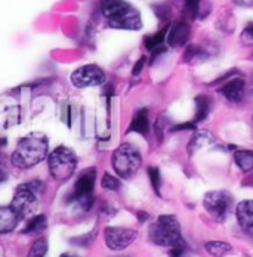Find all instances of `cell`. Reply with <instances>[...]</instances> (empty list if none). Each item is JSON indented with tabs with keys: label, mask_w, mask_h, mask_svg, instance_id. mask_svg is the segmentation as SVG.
<instances>
[{
	"label": "cell",
	"mask_w": 253,
	"mask_h": 257,
	"mask_svg": "<svg viewBox=\"0 0 253 257\" xmlns=\"http://www.w3.org/2000/svg\"><path fill=\"white\" fill-rule=\"evenodd\" d=\"M101 12L111 28L139 30L142 27L139 12L126 0H101Z\"/></svg>",
	"instance_id": "obj_1"
},
{
	"label": "cell",
	"mask_w": 253,
	"mask_h": 257,
	"mask_svg": "<svg viewBox=\"0 0 253 257\" xmlns=\"http://www.w3.org/2000/svg\"><path fill=\"white\" fill-rule=\"evenodd\" d=\"M48 147L49 144L45 136H26L11 155V163L18 169H31L48 157Z\"/></svg>",
	"instance_id": "obj_2"
},
{
	"label": "cell",
	"mask_w": 253,
	"mask_h": 257,
	"mask_svg": "<svg viewBox=\"0 0 253 257\" xmlns=\"http://www.w3.org/2000/svg\"><path fill=\"white\" fill-rule=\"evenodd\" d=\"M148 235L152 242L160 247L174 248L185 244L181 233V225L177 217L172 214H163L157 217V220L150 226Z\"/></svg>",
	"instance_id": "obj_3"
},
{
	"label": "cell",
	"mask_w": 253,
	"mask_h": 257,
	"mask_svg": "<svg viewBox=\"0 0 253 257\" xmlns=\"http://www.w3.org/2000/svg\"><path fill=\"white\" fill-rule=\"evenodd\" d=\"M42 191H43V183L39 180L20 185L15 191L11 207L18 213L21 219L36 216V211L39 208L37 192H42Z\"/></svg>",
	"instance_id": "obj_4"
},
{
	"label": "cell",
	"mask_w": 253,
	"mask_h": 257,
	"mask_svg": "<svg viewBox=\"0 0 253 257\" xmlns=\"http://www.w3.org/2000/svg\"><path fill=\"white\" fill-rule=\"evenodd\" d=\"M111 164L119 178L130 179L139 170L142 164V157L135 145L125 142L113 153Z\"/></svg>",
	"instance_id": "obj_5"
},
{
	"label": "cell",
	"mask_w": 253,
	"mask_h": 257,
	"mask_svg": "<svg viewBox=\"0 0 253 257\" xmlns=\"http://www.w3.org/2000/svg\"><path fill=\"white\" fill-rule=\"evenodd\" d=\"M97 178V169L88 167L77 178L73 192L70 194L68 203L76 204L81 211H88L94 206V186Z\"/></svg>",
	"instance_id": "obj_6"
},
{
	"label": "cell",
	"mask_w": 253,
	"mask_h": 257,
	"mask_svg": "<svg viewBox=\"0 0 253 257\" xmlns=\"http://www.w3.org/2000/svg\"><path fill=\"white\" fill-rule=\"evenodd\" d=\"M49 172L56 180H67L73 176L77 167V157L73 150L61 145L48 157Z\"/></svg>",
	"instance_id": "obj_7"
},
{
	"label": "cell",
	"mask_w": 253,
	"mask_h": 257,
	"mask_svg": "<svg viewBox=\"0 0 253 257\" xmlns=\"http://www.w3.org/2000/svg\"><path fill=\"white\" fill-rule=\"evenodd\" d=\"M232 204V197L228 191H210L204 195L203 206L210 217L216 222H224Z\"/></svg>",
	"instance_id": "obj_8"
},
{
	"label": "cell",
	"mask_w": 253,
	"mask_h": 257,
	"mask_svg": "<svg viewBox=\"0 0 253 257\" xmlns=\"http://www.w3.org/2000/svg\"><path fill=\"white\" fill-rule=\"evenodd\" d=\"M70 80L76 87L85 89V87L101 86L105 83L107 78H105V73L102 71L101 67H98L95 64H88V65L77 68L76 71L70 76Z\"/></svg>",
	"instance_id": "obj_9"
},
{
	"label": "cell",
	"mask_w": 253,
	"mask_h": 257,
	"mask_svg": "<svg viewBox=\"0 0 253 257\" xmlns=\"http://www.w3.org/2000/svg\"><path fill=\"white\" fill-rule=\"evenodd\" d=\"M105 236V244L110 250L113 251H120L127 248L138 236V232L130 228H116V226H108L104 231Z\"/></svg>",
	"instance_id": "obj_10"
},
{
	"label": "cell",
	"mask_w": 253,
	"mask_h": 257,
	"mask_svg": "<svg viewBox=\"0 0 253 257\" xmlns=\"http://www.w3.org/2000/svg\"><path fill=\"white\" fill-rule=\"evenodd\" d=\"M190 34H191V27L188 24V21H185V20L178 21L169 28V33H167V37H166L167 46L169 48L184 46L188 42Z\"/></svg>",
	"instance_id": "obj_11"
},
{
	"label": "cell",
	"mask_w": 253,
	"mask_h": 257,
	"mask_svg": "<svg viewBox=\"0 0 253 257\" xmlns=\"http://www.w3.org/2000/svg\"><path fill=\"white\" fill-rule=\"evenodd\" d=\"M235 216L240 228L253 239V200H244L238 203Z\"/></svg>",
	"instance_id": "obj_12"
},
{
	"label": "cell",
	"mask_w": 253,
	"mask_h": 257,
	"mask_svg": "<svg viewBox=\"0 0 253 257\" xmlns=\"http://www.w3.org/2000/svg\"><path fill=\"white\" fill-rule=\"evenodd\" d=\"M244 87L246 84L243 78H231L224 83V86L219 89V93L231 102H240L244 98Z\"/></svg>",
	"instance_id": "obj_13"
},
{
	"label": "cell",
	"mask_w": 253,
	"mask_h": 257,
	"mask_svg": "<svg viewBox=\"0 0 253 257\" xmlns=\"http://www.w3.org/2000/svg\"><path fill=\"white\" fill-rule=\"evenodd\" d=\"M127 132L130 133H139L142 136H148L150 132V120H148V109H138L132 118V123L127 128Z\"/></svg>",
	"instance_id": "obj_14"
},
{
	"label": "cell",
	"mask_w": 253,
	"mask_h": 257,
	"mask_svg": "<svg viewBox=\"0 0 253 257\" xmlns=\"http://www.w3.org/2000/svg\"><path fill=\"white\" fill-rule=\"evenodd\" d=\"M21 217L12 207H2L0 208V233H8L15 229Z\"/></svg>",
	"instance_id": "obj_15"
},
{
	"label": "cell",
	"mask_w": 253,
	"mask_h": 257,
	"mask_svg": "<svg viewBox=\"0 0 253 257\" xmlns=\"http://www.w3.org/2000/svg\"><path fill=\"white\" fill-rule=\"evenodd\" d=\"M213 142V136L207 132V130H197L196 135L193 136V139L188 144V153L190 154H196L197 151H200L202 148L210 145Z\"/></svg>",
	"instance_id": "obj_16"
},
{
	"label": "cell",
	"mask_w": 253,
	"mask_h": 257,
	"mask_svg": "<svg viewBox=\"0 0 253 257\" xmlns=\"http://www.w3.org/2000/svg\"><path fill=\"white\" fill-rule=\"evenodd\" d=\"M234 161L240 167L243 173H249L253 170V151L238 150L234 153Z\"/></svg>",
	"instance_id": "obj_17"
},
{
	"label": "cell",
	"mask_w": 253,
	"mask_h": 257,
	"mask_svg": "<svg viewBox=\"0 0 253 257\" xmlns=\"http://www.w3.org/2000/svg\"><path fill=\"white\" fill-rule=\"evenodd\" d=\"M212 108V99L207 95H199L196 98V117H194V123H200L203 121Z\"/></svg>",
	"instance_id": "obj_18"
},
{
	"label": "cell",
	"mask_w": 253,
	"mask_h": 257,
	"mask_svg": "<svg viewBox=\"0 0 253 257\" xmlns=\"http://www.w3.org/2000/svg\"><path fill=\"white\" fill-rule=\"evenodd\" d=\"M169 26H164L160 31H157L155 34H150L145 37L144 40V45L148 51H154L160 46H163V43L166 42V37H167V33H169Z\"/></svg>",
	"instance_id": "obj_19"
},
{
	"label": "cell",
	"mask_w": 253,
	"mask_h": 257,
	"mask_svg": "<svg viewBox=\"0 0 253 257\" xmlns=\"http://www.w3.org/2000/svg\"><path fill=\"white\" fill-rule=\"evenodd\" d=\"M206 251L213 257H225L232 251L231 244L224 242V241H209L204 245Z\"/></svg>",
	"instance_id": "obj_20"
},
{
	"label": "cell",
	"mask_w": 253,
	"mask_h": 257,
	"mask_svg": "<svg viewBox=\"0 0 253 257\" xmlns=\"http://www.w3.org/2000/svg\"><path fill=\"white\" fill-rule=\"evenodd\" d=\"M48 226V219L45 214H37V216H33L27 226L23 229V233H36V232L43 231L45 228Z\"/></svg>",
	"instance_id": "obj_21"
},
{
	"label": "cell",
	"mask_w": 253,
	"mask_h": 257,
	"mask_svg": "<svg viewBox=\"0 0 253 257\" xmlns=\"http://www.w3.org/2000/svg\"><path fill=\"white\" fill-rule=\"evenodd\" d=\"M48 253V241L46 238H37L31 248H30V253L27 257H45Z\"/></svg>",
	"instance_id": "obj_22"
},
{
	"label": "cell",
	"mask_w": 253,
	"mask_h": 257,
	"mask_svg": "<svg viewBox=\"0 0 253 257\" xmlns=\"http://www.w3.org/2000/svg\"><path fill=\"white\" fill-rule=\"evenodd\" d=\"M101 186L107 191H119L122 188V183H120V179L110 175V173H104L101 179Z\"/></svg>",
	"instance_id": "obj_23"
},
{
	"label": "cell",
	"mask_w": 253,
	"mask_h": 257,
	"mask_svg": "<svg viewBox=\"0 0 253 257\" xmlns=\"http://www.w3.org/2000/svg\"><path fill=\"white\" fill-rule=\"evenodd\" d=\"M206 58V53L203 51L202 48H197V46H190L185 53H184V59L187 62H191V61H197V59H202Z\"/></svg>",
	"instance_id": "obj_24"
},
{
	"label": "cell",
	"mask_w": 253,
	"mask_h": 257,
	"mask_svg": "<svg viewBox=\"0 0 253 257\" xmlns=\"http://www.w3.org/2000/svg\"><path fill=\"white\" fill-rule=\"evenodd\" d=\"M148 176H150V182H151L152 188L155 191L157 195H160V188H161V178H160V170L157 167H150L148 169Z\"/></svg>",
	"instance_id": "obj_25"
},
{
	"label": "cell",
	"mask_w": 253,
	"mask_h": 257,
	"mask_svg": "<svg viewBox=\"0 0 253 257\" xmlns=\"http://www.w3.org/2000/svg\"><path fill=\"white\" fill-rule=\"evenodd\" d=\"M200 2L202 0H184L185 11L190 18H196L200 12Z\"/></svg>",
	"instance_id": "obj_26"
},
{
	"label": "cell",
	"mask_w": 253,
	"mask_h": 257,
	"mask_svg": "<svg viewBox=\"0 0 253 257\" xmlns=\"http://www.w3.org/2000/svg\"><path fill=\"white\" fill-rule=\"evenodd\" d=\"M241 42H243V45H246V46H252L253 45V23L252 24H249V26L246 27L244 30H243V33H241Z\"/></svg>",
	"instance_id": "obj_27"
},
{
	"label": "cell",
	"mask_w": 253,
	"mask_h": 257,
	"mask_svg": "<svg viewBox=\"0 0 253 257\" xmlns=\"http://www.w3.org/2000/svg\"><path fill=\"white\" fill-rule=\"evenodd\" d=\"M154 11L157 12V17H158V20H167L169 18V15H171V8L169 6H166V5H155L154 6Z\"/></svg>",
	"instance_id": "obj_28"
},
{
	"label": "cell",
	"mask_w": 253,
	"mask_h": 257,
	"mask_svg": "<svg viewBox=\"0 0 253 257\" xmlns=\"http://www.w3.org/2000/svg\"><path fill=\"white\" fill-rule=\"evenodd\" d=\"M145 64H147V58L145 56H141L138 61H136V64H135V67H133V76H139L141 73H142V70H144V67H145Z\"/></svg>",
	"instance_id": "obj_29"
},
{
	"label": "cell",
	"mask_w": 253,
	"mask_h": 257,
	"mask_svg": "<svg viewBox=\"0 0 253 257\" xmlns=\"http://www.w3.org/2000/svg\"><path fill=\"white\" fill-rule=\"evenodd\" d=\"M196 128V123H184L172 128V132H181V130H194Z\"/></svg>",
	"instance_id": "obj_30"
},
{
	"label": "cell",
	"mask_w": 253,
	"mask_h": 257,
	"mask_svg": "<svg viewBox=\"0 0 253 257\" xmlns=\"http://www.w3.org/2000/svg\"><path fill=\"white\" fill-rule=\"evenodd\" d=\"M235 3L241 6H252L253 0H235Z\"/></svg>",
	"instance_id": "obj_31"
},
{
	"label": "cell",
	"mask_w": 253,
	"mask_h": 257,
	"mask_svg": "<svg viewBox=\"0 0 253 257\" xmlns=\"http://www.w3.org/2000/svg\"><path fill=\"white\" fill-rule=\"evenodd\" d=\"M59 257H78L77 254H73V253H64V254H61Z\"/></svg>",
	"instance_id": "obj_32"
}]
</instances>
